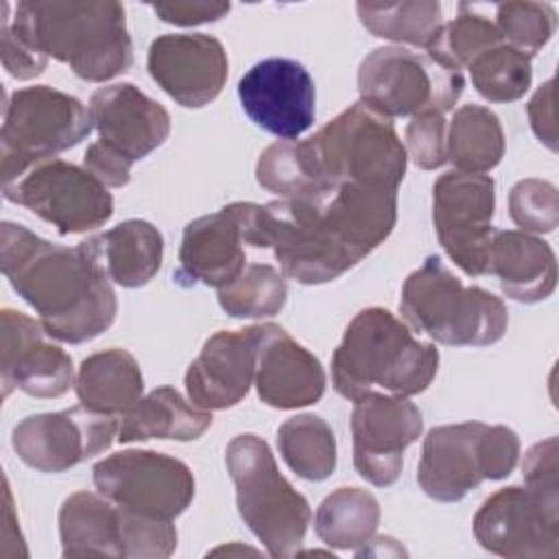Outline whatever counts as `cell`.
<instances>
[{"label": "cell", "instance_id": "cell-1", "mask_svg": "<svg viewBox=\"0 0 559 559\" xmlns=\"http://www.w3.org/2000/svg\"><path fill=\"white\" fill-rule=\"evenodd\" d=\"M245 245L271 249L286 277L312 286L341 277L382 245L397 221V190L343 183L271 203H229Z\"/></svg>", "mask_w": 559, "mask_h": 559}, {"label": "cell", "instance_id": "cell-2", "mask_svg": "<svg viewBox=\"0 0 559 559\" xmlns=\"http://www.w3.org/2000/svg\"><path fill=\"white\" fill-rule=\"evenodd\" d=\"M406 162L391 118L354 103L308 140H280L264 148L255 177L280 197H301L343 183L397 190Z\"/></svg>", "mask_w": 559, "mask_h": 559}, {"label": "cell", "instance_id": "cell-3", "mask_svg": "<svg viewBox=\"0 0 559 559\" xmlns=\"http://www.w3.org/2000/svg\"><path fill=\"white\" fill-rule=\"evenodd\" d=\"M0 251L4 277L39 314L50 338L79 345L109 330L118 312L116 293L85 240L63 247L4 221Z\"/></svg>", "mask_w": 559, "mask_h": 559}, {"label": "cell", "instance_id": "cell-4", "mask_svg": "<svg viewBox=\"0 0 559 559\" xmlns=\"http://www.w3.org/2000/svg\"><path fill=\"white\" fill-rule=\"evenodd\" d=\"M9 26L41 55L103 83L133 63L124 7L116 0H22Z\"/></svg>", "mask_w": 559, "mask_h": 559}, {"label": "cell", "instance_id": "cell-5", "mask_svg": "<svg viewBox=\"0 0 559 559\" xmlns=\"http://www.w3.org/2000/svg\"><path fill=\"white\" fill-rule=\"evenodd\" d=\"M330 365L334 389L352 402L371 393L411 397L435 380L439 352L393 312L371 306L349 321Z\"/></svg>", "mask_w": 559, "mask_h": 559}, {"label": "cell", "instance_id": "cell-6", "mask_svg": "<svg viewBox=\"0 0 559 559\" xmlns=\"http://www.w3.org/2000/svg\"><path fill=\"white\" fill-rule=\"evenodd\" d=\"M400 312L408 328L454 347L498 343L509 325V312L493 293L465 286L437 255H428L402 286Z\"/></svg>", "mask_w": 559, "mask_h": 559}, {"label": "cell", "instance_id": "cell-7", "mask_svg": "<svg viewBox=\"0 0 559 559\" xmlns=\"http://www.w3.org/2000/svg\"><path fill=\"white\" fill-rule=\"evenodd\" d=\"M225 465L236 487V507L249 531L275 559L299 555L312 511L308 500L280 474L269 443L251 432L225 448Z\"/></svg>", "mask_w": 559, "mask_h": 559}, {"label": "cell", "instance_id": "cell-8", "mask_svg": "<svg viewBox=\"0 0 559 559\" xmlns=\"http://www.w3.org/2000/svg\"><path fill=\"white\" fill-rule=\"evenodd\" d=\"M520 459V437L507 426L483 421L445 424L430 428L417 483L437 502H459L483 480L507 478Z\"/></svg>", "mask_w": 559, "mask_h": 559}, {"label": "cell", "instance_id": "cell-9", "mask_svg": "<svg viewBox=\"0 0 559 559\" xmlns=\"http://www.w3.org/2000/svg\"><path fill=\"white\" fill-rule=\"evenodd\" d=\"M90 131V109L79 98L48 85L15 90L4 105L0 131L2 183L76 146Z\"/></svg>", "mask_w": 559, "mask_h": 559}, {"label": "cell", "instance_id": "cell-10", "mask_svg": "<svg viewBox=\"0 0 559 559\" xmlns=\"http://www.w3.org/2000/svg\"><path fill=\"white\" fill-rule=\"evenodd\" d=\"M465 76L426 52L402 46L371 50L358 68L360 103L384 118L445 114L461 98Z\"/></svg>", "mask_w": 559, "mask_h": 559}, {"label": "cell", "instance_id": "cell-11", "mask_svg": "<svg viewBox=\"0 0 559 559\" xmlns=\"http://www.w3.org/2000/svg\"><path fill=\"white\" fill-rule=\"evenodd\" d=\"M2 194L57 227L61 236L96 229L114 214V199L103 181L87 168L55 157L4 181Z\"/></svg>", "mask_w": 559, "mask_h": 559}, {"label": "cell", "instance_id": "cell-12", "mask_svg": "<svg viewBox=\"0 0 559 559\" xmlns=\"http://www.w3.org/2000/svg\"><path fill=\"white\" fill-rule=\"evenodd\" d=\"M94 487L114 504L157 520H175L194 498L190 467L153 450H122L98 461Z\"/></svg>", "mask_w": 559, "mask_h": 559}, {"label": "cell", "instance_id": "cell-13", "mask_svg": "<svg viewBox=\"0 0 559 559\" xmlns=\"http://www.w3.org/2000/svg\"><path fill=\"white\" fill-rule=\"evenodd\" d=\"M476 542L500 557L555 559L559 555V493L509 485L491 493L474 515Z\"/></svg>", "mask_w": 559, "mask_h": 559}, {"label": "cell", "instance_id": "cell-14", "mask_svg": "<svg viewBox=\"0 0 559 559\" xmlns=\"http://www.w3.org/2000/svg\"><path fill=\"white\" fill-rule=\"evenodd\" d=\"M496 183L489 175L448 170L432 183V223L450 260L467 275H485L491 245Z\"/></svg>", "mask_w": 559, "mask_h": 559}, {"label": "cell", "instance_id": "cell-15", "mask_svg": "<svg viewBox=\"0 0 559 559\" xmlns=\"http://www.w3.org/2000/svg\"><path fill=\"white\" fill-rule=\"evenodd\" d=\"M118 426L116 417L79 404L24 417L11 432V445L28 467L59 474L105 452L114 443Z\"/></svg>", "mask_w": 559, "mask_h": 559}, {"label": "cell", "instance_id": "cell-16", "mask_svg": "<svg viewBox=\"0 0 559 559\" xmlns=\"http://www.w3.org/2000/svg\"><path fill=\"white\" fill-rule=\"evenodd\" d=\"M354 467L376 487L393 485L404 465V452L424 430L419 408L408 397L371 393L352 411Z\"/></svg>", "mask_w": 559, "mask_h": 559}, {"label": "cell", "instance_id": "cell-17", "mask_svg": "<svg viewBox=\"0 0 559 559\" xmlns=\"http://www.w3.org/2000/svg\"><path fill=\"white\" fill-rule=\"evenodd\" d=\"M314 81L295 59L269 57L238 81L242 111L266 133L297 140L314 122Z\"/></svg>", "mask_w": 559, "mask_h": 559}, {"label": "cell", "instance_id": "cell-18", "mask_svg": "<svg viewBox=\"0 0 559 559\" xmlns=\"http://www.w3.org/2000/svg\"><path fill=\"white\" fill-rule=\"evenodd\" d=\"M0 373L2 397L13 389L44 400L61 397L74 384L70 354L48 341L39 321L13 308L0 312Z\"/></svg>", "mask_w": 559, "mask_h": 559}, {"label": "cell", "instance_id": "cell-19", "mask_svg": "<svg viewBox=\"0 0 559 559\" xmlns=\"http://www.w3.org/2000/svg\"><path fill=\"white\" fill-rule=\"evenodd\" d=\"M151 79L181 107L210 105L227 81V52L205 33H166L148 46Z\"/></svg>", "mask_w": 559, "mask_h": 559}, {"label": "cell", "instance_id": "cell-20", "mask_svg": "<svg viewBox=\"0 0 559 559\" xmlns=\"http://www.w3.org/2000/svg\"><path fill=\"white\" fill-rule=\"evenodd\" d=\"M92 127L98 144L135 164L162 146L170 133V114L133 83L100 87L90 98Z\"/></svg>", "mask_w": 559, "mask_h": 559}, {"label": "cell", "instance_id": "cell-21", "mask_svg": "<svg viewBox=\"0 0 559 559\" xmlns=\"http://www.w3.org/2000/svg\"><path fill=\"white\" fill-rule=\"evenodd\" d=\"M260 325L212 334L186 371L188 400L203 411L236 406L255 376Z\"/></svg>", "mask_w": 559, "mask_h": 559}, {"label": "cell", "instance_id": "cell-22", "mask_svg": "<svg viewBox=\"0 0 559 559\" xmlns=\"http://www.w3.org/2000/svg\"><path fill=\"white\" fill-rule=\"evenodd\" d=\"M258 397L280 411L310 406L325 391V371L314 354L275 323L260 325L255 376Z\"/></svg>", "mask_w": 559, "mask_h": 559}, {"label": "cell", "instance_id": "cell-23", "mask_svg": "<svg viewBox=\"0 0 559 559\" xmlns=\"http://www.w3.org/2000/svg\"><path fill=\"white\" fill-rule=\"evenodd\" d=\"M245 271V238L229 205L199 216L183 227L179 247L181 284H205L216 290L231 284Z\"/></svg>", "mask_w": 559, "mask_h": 559}, {"label": "cell", "instance_id": "cell-24", "mask_svg": "<svg viewBox=\"0 0 559 559\" xmlns=\"http://www.w3.org/2000/svg\"><path fill=\"white\" fill-rule=\"evenodd\" d=\"M487 273L498 275L507 297L522 304H537L557 286V258L546 240L518 229L491 234Z\"/></svg>", "mask_w": 559, "mask_h": 559}, {"label": "cell", "instance_id": "cell-25", "mask_svg": "<svg viewBox=\"0 0 559 559\" xmlns=\"http://www.w3.org/2000/svg\"><path fill=\"white\" fill-rule=\"evenodd\" d=\"M111 282L124 288L148 284L164 255L162 231L142 218H129L85 240Z\"/></svg>", "mask_w": 559, "mask_h": 559}, {"label": "cell", "instance_id": "cell-26", "mask_svg": "<svg viewBox=\"0 0 559 559\" xmlns=\"http://www.w3.org/2000/svg\"><path fill=\"white\" fill-rule=\"evenodd\" d=\"M61 555L76 557H124L120 509L105 496L76 491L59 509Z\"/></svg>", "mask_w": 559, "mask_h": 559}, {"label": "cell", "instance_id": "cell-27", "mask_svg": "<svg viewBox=\"0 0 559 559\" xmlns=\"http://www.w3.org/2000/svg\"><path fill=\"white\" fill-rule=\"evenodd\" d=\"M74 391L79 402L100 415L122 417L144 391L138 360L127 349H105L87 356L76 373Z\"/></svg>", "mask_w": 559, "mask_h": 559}, {"label": "cell", "instance_id": "cell-28", "mask_svg": "<svg viewBox=\"0 0 559 559\" xmlns=\"http://www.w3.org/2000/svg\"><path fill=\"white\" fill-rule=\"evenodd\" d=\"M212 426V413L194 406L173 386L153 389L148 395L122 415L118 426V441H148V439H199Z\"/></svg>", "mask_w": 559, "mask_h": 559}, {"label": "cell", "instance_id": "cell-29", "mask_svg": "<svg viewBox=\"0 0 559 559\" xmlns=\"http://www.w3.org/2000/svg\"><path fill=\"white\" fill-rule=\"evenodd\" d=\"M380 504L360 487H338L323 498L314 513L319 539L336 550H360L376 535Z\"/></svg>", "mask_w": 559, "mask_h": 559}, {"label": "cell", "instance_id": "cell-30", "mask_svg": "<svg viewBox=\"0 0 559 559\" xmlns=\"http://www.w3.org/2000/svg\"><path fill=\"white\" fill-rule=\"evenodd\" d=\"M448 162L461 173H489L504 155L500 118L483 105H463L454 111L448 129Z\"/></svg>", "mask_w": 559, "mask_h": 559}, {"label": "cell", "instance_id": "cell-31", "mask_svg": "<svg viewBox=\"0 0 559 559\" xmlns=\"http://www.w3.org/2000/svg\"><path fill=\"white\" fill-rule=\"evenodd\" d=\"M277 448L284 463L304 480L321 483L336 469V437L319 415L288 417L277 428Z\"/></svg>", "mask_w": 559, "mask_h": 559}, {"label": "cell", "instance_id": "cell-32", "mask_svg": "<svg viewBox=\"0 0 559 559\" xmlns=\"http://www.w3.org/2000/svg\"><path fill=\"white\" fill-rule=\"evenodd\" d=\"M356 13L371 35L426 50L443 26L441 4L435 0L358 2Z\"/></svg>", "mask_w": 559, "mask_h": 559}, {"label": "cell", "instance_id": "cell-33", "mask_svg": "<svg viewBox=\"0 0 559 559\" xmlns=\"http://www.w3.org/2000/svg\"><path fill=\"white\" fill-rule=\"evenodd\" d=\"M286 280L271 264H249L227 286L218 288V306L236 319L277 314L286 304Z\"/></svg>", "mask_w": 559, "mask_h": 559}, {"label": "cell", "instance_id": "cell-34", "mask_svg": "<svg viewBox=\"0 0 559 559\" xmlns=\"http://www.w3.org/2000/svg\"><path fill=\"white\" fill-rule=\"evenodd\" d=\"M467 70L476 92L489 103L520 100L533 81L531 57L504 41L480 52Z\"/></svg>", "mask_w": 559, "mask_h": 559}, {"label": "cell", "instance_id": "cell-35", "mask_svg": "<svg viewBox=\"0 0 559 559\" xmlns=\"http://www.w3.org/2000/svg\"><path fill=\"white\" fill-rule=\"evenodd\" d=\"M502 41L504 39L500 37L496 24L489 17L476 13L474 4L461 2L459 15L441 26L437 39L426 50V55L452 70L463 72V68H467L480 52Z\"/></svg>", "mask_w": 559, "mask_h": 559}, {"label": "cell", "instance_id": "cell-36", "mask_svg": "<svg viewBox=\"0 0 559 559\" xmlns=\"http://www.w3.org/2000/svg\"><path fill=\"white\" fill-rule=\"evenodd\" d=\"M496 28L504 44L526 57L542 50L557 26V13L546 2H502L496 4Z\"/></svg>", "mask_w": 559, "mask_h": 559}, {"label": "cell", "instance_id": "cell-37", "mask_svg": "<svg viewBox=\"0 0 559 559\" xmlns=\"http://www.w3.org/2000/svg\"><path fill=\"white\" fill-rule=\"evenodd\" d=\"M511 221L522 231L550 234L559 223L557 188L544 179H520L509 192Z\"/></svg>", "mask_w": 559, "mask_h": 559}, {"label": "cell", "instance_id": "cell-38", "mask_svg": "<svg viewBox=\"0 0 559 559\" xmlns=\"http://www.w3.org/2000/svg\"><path fill=\"white\" fill-rule=\"evenodd\" d=\"M118 509H120V524H122L124 557L164 559L175 552L177 528L173 520H157L122 507Z\"/></svg>", "mask_w": 559, "mask_h": 559}, {"label": "cell", "instance_id": "cell-39", "mask_svg": "<svg viewBox=\"0 0 559 559\" xmlns=\"http://www.w3.org/2000/svg\"><path fill=\"white\" fill-rule=\"evenodd\" d=\"M445 118L437 111L413 116L406 127V155L421 170H435L448 162Z\"/></svg>", "mask_w": 559, "mask_h": 559}, {"label": "cell", "instance_id": "cell-40", "mask_svg": "<svg viewBox=\"0 0 559 559\" xmlns=\"http://www.w3.org/2000/svg\"><path fill=\"white\" fill-rule=\"evenodd\" d=\"M2 9V17H0V55H2V66L4 70L20 79V81H28L39 76L46 66H48V57L41 55L37 48H33L24 37H20L11 26H9V4L0 2Z\"/></svg>", "mask_w": 559, "mask_h": 559}, {"label": "cell", "instance_id": "cell-41", "mask_svg": "<svg viewBox=\"0 0 559 559\" xmlns=\"http://www.w3.org/2000/svg\"><path fill=\"white\" fill-rule=\"evenodd\" d=\"M557 437H548L544 441H537L524 456L522 474L524 485L544 491V493H559V480H557Z\"/></svg>", "mask_w": 559, "mask_h": 559}, {"label": "cell", "instance_id": "cell-42", "mask_svg": "<svg viewBox=\"0 0 559 559\" xmlns=\"http://www.w3.org/2000/svg\"><path fill=\"white\" fill-rule=\"evenodd\" d=\"M155 15L175 26H197L207 24L225 17L231 9L229 2H199V0H186V2H159L151 7Z\"/></svg>", "mask_w": 559, "mask_h": 559}, {"label": "cell", "instance_id": "cell-43", "mask_svg": "<svg viewBox=\"0 0 559 559\" xmlns=\"http://www.w3.org/2000/svg\"><path fill=\"white\" fill-rule=\"evenodd\" d=\"M528 120L537 140L557 151V109H555V79H548L528 100Z\"/></svg>", "mask_w": 559, "mask_h": 559}, {"label": "cell", "instance_id": "cell-44", "mask_svg": "<svg viewBox=\"0 0 559 559\" xmlns=\"http://www.w3.org/2000/svg\"><path fill=\"white\" fill-rule=\"evenodd\" d=\"M2 557L13 559V557H28V550L24 546V537L17 526L15 509H13V498L9 489V480L4 478V526H2Z\"/></svg>", "mask_w": 559, "mask_h": 559}]
</instances>
